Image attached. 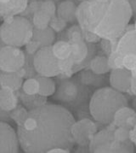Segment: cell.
Returning <instances> with one entry per match:
<instances>
[{"mask_svg": "<svg viewBox=\"0 0 136 153\" xmlns=\"http://www.w3.org/2000/svg\"><path fill=\"white\" fill-rule=\"evenodd\" d=\"M74 122L72 114L61 105L44 104L27 111L18 124L19 145L27 153L48 152L55 147L71 150L74 142L70 128Z\"/></svg>", "mask_w": 136, "mask_h": 153, "instance_id": "cell-1", "label": "cell"}, {"mask_svg": "<svg viewBox=\"0 0 136 153\" xmlns=\"http://www.w3.org/2000/svg\"><path fill=\"white\" fill-rule=\"evenodd\" d=\"M134 14L127 0H109L105 11L94 33L100 39H117L126 30Z\"/></svg>", "mask_w": 136, "mask_h": 153, "instance_id": "cell-2", "label": "cell"}, {"mask_svg": "<svg viewBox=\"0 0 136 153\" xmlns=\"http://www.w3.org/2000/svg\"><path fill=\"white\" fill-rule=\"evenodd\" d=\"M128 104V100L122 92L112 87H102L94 92L90 99L89 112L97 123L108 125L112 123L115 112Z\"/></svg>", "mask_w": 136, "mask_h": 153, "instance_id": "cell-3", "label": "cell"}, {"mask_svg": "<svg viewBox=\"0 0 136 153\" xmlns=\"http://www.w3.org/2000/svg\"><path fill=\"white\" fill-rule=\"evenodd\" d=\"M33 26L25 16H11L4 19L0 27V39L5 45L25 46L32 38Z\"/></svg>", "mask_w": 136, "mask_h": 153, "instance_id": "cell-4", "label": "cell"}, {"mask_svg": "<svg viewBox=\"0 0 136 153\" xmlns=\"http://www.w3.org/2000/svg\"><path fill=\"white\" fill-rule=\"evenodd\" d=\"M107 3H99L95 0L81 2L76 10V21H78L81 30L94 32L101 20Z\"/></svg>", "mask_w": 136, "mask_h": 153, "instance_id": "cell-5", "label": "cell"}, {"mask_svg": "<svg viewBox=\"0 0 136 153\" xmlns=\"http://www.w3.org/2000/svg\"><path fill=\"white\" fill-rule=\"evenodd\" d=\"M51 46L52 45L41 47L33 55V68L41 76L54 77L61 73L58 66V59L53 54Z\"/></svg>", "mask_w": 136, "mask_h": 153, "instance_id": "cell-6", "label": "cell"}, {"mask_svg": "<svg viewBox=\"0 0 136 153\" xmlns=\"http://www.w3.org/2000/svg\"><path fill=\"white\" fill-rule=\"evenodd\" d=\"M26 56L19 47L5 45L0 48V70L5 73L17 72L24 67Z\"/></svg>", "mask_w": 136, "mask_h": 153, "instance_id": "cell-7", "label": "cell"}, {"mask_svg": "<svg viewBox=\"0 0 136 153\" xmlns=\"http://www.w3.org/2000/svg\"><path fill=\"white\" fill-rule=\"evenodd\" d=\"M96 132V124L88 118L74 122L70 128L71 137L74 144L76 143L80 146H88Z\"/></svg>", "mask_w": 136, "mask_h": 153, "instance_id": "cell-8", "label": "cell"}, {"mask_svg": "<svg viewBox=\"0 0 136 153\" xmlns=\"http://www.w3.org/2000/svg\"><path fill=\"white\" fill-rule=\"evenodd\" d=\"M136 31L135 25H129L124 33L117 39L114 52L120 56L128 54H136Z\"/></svg>", "mask_w": 136, "mask_h": 153, "instance_id": "cell-9", "label": "cell"}, {"mask_svg": "<svg viewBox=\"0 0 136 153\" xmlns=\"http://www.w3.org/2000/svg\"><path fill=\"white\" fill-rule=\"evenodd\" d=\"M19 146L17 134L12 127L0 122V153H17Z\"/></svg>", "mask_w": 136, "mask_h": 153, "instance_id": "cell-10", "label": "cell"}, {"mask_svg": "<svg viewBox=\"0 0 136 153\" xmlns=\"http://www.w3.org/2000/svg\"><path fill=\"white\" fill-rule=\"evenodd\" d=\"M133 74H135V71L130 72L124 68L111 69L109 78L111 87L122 93L130 92V84Z\"/></svg>", "mask_w": 136, "mask_h": 153, "instance_id": "cell-11", "label": "cell"}, {"mask_svg": "<svg viewBox=\"0 0 136 153\" xmlns=\"http://www.w3.org/2000/svg\"><path fill=\"white\" fill-rule=\"evenodd\" d=\"M114 140L113 130L107 128L96 132L88 145V151L94 153H108Z\"/></svg>", "mask_w": 136, "mask_h": 153, "instance_id": "cell-12", "label": "cell"}, {"mask_svg": "<svg viewBox=\"0 0 136 153\" xmlns=\"http://www.w3.org/2000/svg\"><path fill=\"white\" fill-rule=\"evenodd\" d=\"M54 94L53 98L56 100L66 104L72 103L78 97L79 88L74 81L67 79L60 83Z\"/></svg>", "mask_w": 136, "mask_h": 153, "instance_id": "cell-13", "label": "cell"}, {"mask_svg": "<svg viewBox=\"0 0 136 153\" xmlns=\"http://www.w3.org/2000/svg\"><path fill=\"white\" fill-rule=\"evenodd\" d=\"M29 0H0V16L8 18L22 14Z\"/></svg>", "mask_w": 136, "mask_h": 153, "instance_id": "cell-14", "label": "cell"}, {"mask_svg": "<svg viewBox=\"0 0 136 153\" xmlns=\"http://www.w3.org/2000/svg\"><path fill=\"white\" fill-rule=\"evenodd\" d=\"M71 45V56L70 58L74 62L75 66L73 68V72L75 68L79 67L82 63L85 62L88 58V55H91L89 51V45L90 44L86 43L84 40L75 41V42H69Z\"/></svg>", "mask_w": 136, "mask_h": 153, "instance_id": "cell-15", "label": "cell"}, {"mask_svg": "<svg viewBox=\"0 0 136 153\" xmlns=\"http://www.w3.org/2000/svg\"><path fill=\"white\" fill-rule=\"evenodd\" d=\"M18 100L15 92L7 87L0 86V110L10 112L17 107Z\"/></svg>", "mask_w": 136, "mask_h": 153, "instance_id": "cell-16", "label": "cell"}, {"mask_svg": "<svg viewBox=\"0 0 136 153\" xmlns=\"http://www.w3.org/2000/svg\"><path fill=\"white\" fill-rule=\"evenodd\" d=\"M77 6L72 1L61 2L56 9V16L67 23H73L76 21Z\"/></svg>", "mask_w": 136, "mask_h": 153, "instance_id": "cell-17", "label": "cell"}, {"mask_svg": "<svg viewBox=\"0 0 136 153\" xmlns=\"http://www.w3.org/2000/svg\"><path fill=\"white\" fill-rule=\"evenodd\" d=\"M23 84V79L16 72L5 73L0 74V86L7 87L14 92L20 89Z\"/></svg>", "mask_w": 136, "mask_h": 153, "instance_id": "cell-18", "label": "cell"}, {"mask_svg": "<svg viewBox=\"0 0 136 153\" xmlns=\"http://www.w3.org/2000/svg\"><path fill=\"white\" fill-rule=\"evenodd\" d=\"M31 39L38 42L41 47L49 46V45H52L54 43L56 39V33L50 27L43 30H37L33 28Z\"/></svg>", "mask_w": 136, "mask_h": 153, "instance_id": "cell-19", "label": "cell"}, {"mask_svg": "<svg viewBox=\"0 0 136 153\" xmlns=\"http://www.w3.org/2000/svg\"><path fill=\"white\" fill-rule=\"evenodd\" d=\"M135 115V112L133 109L129 108V106H124L118 109L115 112L112 119V123L115 125V127H123L127 128V122L129 118Z\"/></svg>", "mask_w": 136, "mask_h": 153, "instance_id": "cell-20", "label": "cell"}, {"mask_svg": "<svg viewBox=\"0 0 136 153\" xmlns=\"http://www.w3.org/2000/svg\"><path fill=\"white\" fill-rule=\"evenodd\" d=\"M89 68L94 74L98 75L108 73L111 70L107 63V56H95L89 62Z\"/></svg>", "mask_w": 136, "mask_h": 153, "instance_id": "cell-21", "label": "cell"}, {"mask_svg": "<svg viewBox=\"0 0 136 153\" xmlns=\"http://www.w3.org/2000/svg\"><path fill=\"white\" fill-rule=\"evenodd\" d=\"M37 80L39 83V90H38L39 95L47 98L49 96H52L55 93L56 90V84L51 79V77L40 76L37 78Z\"/></svg>", "mask_w": 136, "mask_h": 153, "instance_id": "cell-22", "label": "cell"}, {"mask_svg": "<svg viewBox=\"0 0 136 153\" xmlns=\"http://www.w3.org/2000/svg\"><path fill=\"white\" fill-rule=\"evenodd\" d=\"M52 52L58 60H63L71 56V45L68 41L60 40L52 45Z\"/></svg>", "mask_w": 136, "mask_h": 153, "instance_id": "cell-23", "label": "cell"}, {"mask_svg": "<svg viewBox=\"0 0 136 153\" xmlns=\"http://www.w3.org/2000/svg\"><path fill=\"white\" fill-rule=\"evenodd\" d=\"M50 15H48L46 12L39 10L32 15L31 17V24L33 26L34 29L37 30H43L49 27L50 22Z\"/></svg>", "mask_w": 136, "mask_h": 153, "instance_id": "cell-24", "label": "cell"}, {"mask_svg": "<svg viewBox=\"0 0 136 153\" xmlns=\"http://www.w3.org/2000/svg\"><path fill=\"white\" fill-rule=\"evenodd\" d=\"M23 94L25 95V97H22V100L24 104L30 109V110L46 104V98L39 95L38 93L33 95H28L23 92Z\"/></svg>", "mask_w": 136, "mask_h": 153, "instance_id": "cell-25", "label": "cell"}, {"mask_svg": "<svg viewBox=\"0 0 136 153\" xmlns=\"http://www.w3.org/2000/svg\"><path fill=\"white\" fill-rule=\"evenodd\" d=\"M22 90L23 92L28 95L37 94L39 90V83L37 81V78H29L25 81H23L22 84Z\"/></svg>", "mask_w": 136, "mask_h": 153, "instance_id": "cell-26", "label": "cell"}, {"mask_svg": "<svg viewBox=\"0 0 136 153\" xmlns=\"http://www.w3.org/2000/svg\"><path fill=\"white\" fill-rule=\"evenodd\" d=\"M67 26V22H66L65 21H63L62 19L59 18L58 16H54L51 17L50 22V27L52 30L55 33H60L64 30Z\"/></svg>", "mask_w": 136, "mask_h": 153, "instance_id": "cell-27", "label": "cell"}, {"mask_svg": "<svg viewBox=\"0 0 136 153\" xmlns=\"http://www.w3.org/2000/svg\"><path fill=\"white\" fill-rule=\"evenodd\" d=\"M107 63L108 66L111 69L116 68H123V57L117 55L116 53H111L107 56Z\"/></svg>", "mask_w": 136, "mask_h": 153, "instance_id": "cell-28", "label": "cell"}, {"mask_svg": "<svg viewBox=\"0 0 136 153\" xmlns=\"http://www.w3.org/2000/svg\"><path fill=\"white\" fill-rule=\"evenodd\" d=\"M56 3L52 0H45L41 1L40 10L46 12L48 15H50V17H54L56 16Z\"/></svg>", "mask_w": 136, "mask_h": 153, "instance_id": "cell-29", "label": "cell"}, {"mask_svg": "<svg viewBox=\"0 0 136 153\" xmlns=\"http://www.w3.org/2000/svg\"><path fill=\"white\" fill-rule=\"evenodd\" d=\"M129 129L123 128V127H118V128H115L113 130V137L115 140L120 141V142L129 140Z\"/></svg>", "mask_w": 136, "mask_h": 153, "instance_id": "cell-30", "label": "cell"}, {"mask_svg": "<svg viewBox=\"0 0 136 153\" xmlns=\"http://www.w3.org/2000/svg\"><path fill=\"white\" fill-rule=\"evenodd\" d=\"M136 54H128L123 56V66L130 72L135 71Z\"/></svg>", "mask_w": 136, "mask_h": 153, "instance_id": "cell-31", "label": "cell"}, {"mask_svg": "<svg viewBox=\"0 0 136 153\" xmlns=\"http://www.w3.org/2000/svg\"><path fill=\"white\" fill-rule=\"evenodd\" d=\"M58 66H59L61 73H65V72L74 73L73 68L75 64L70 57H68L67 59H63V60H58Z\"/></svg>", "mask_w": 136, "mask_h": 153, "instance_id": "cell-32", "label": "cell"}, {"mask_svg": "<svg viewBox=\"0 0 136 153\" xmlns=\"http://www.w3.org/2000/svg\"><path fill=\"white\" fill-rule=\"evenodd\" d=\"M116 42L117 39H100V46L102 51L105 52L106 55H110L111 53L114 52L115 46H116Z\"/></svg>", "mask_w": 136, "mask_h": 153, "instance_id": "cell-33", "label": "cell"}, {"mask_svg": "<svg viewBox=\"0 0 136 153\" xmlns=\"http://www.w3.org/2000/svg\"><path fill=\"white\" fill-rule=\"evenodd\" d=\"M82 31V35L84 39V41L88 44H94L98 43L100 41V38L97 34H95L94 32L88 30H81Z\"/></svg>", "mask_w": 136, "mask_h": 153, "instance_id": "cell-34", "label": "cell"}, {"mask_svg": "<svg viewBox=\"0 0 136 153\" xmlns=\"http://www.w3.org/2000/svg\"><path fill=\"white\" fill-rule=\"evenodd\" d=\"M13 113L11 114L12 116V118L15 120V122L17 123V125L20 123V122L23 120V118L25 117V116L26 115L27 111L26 110V109L22 108V107H20L18 109H14L12 110Z\"/></svg>", "mask_w": 136, "mask_h": 153, "instance_id": "cell-35", "label": "cell"}, {"mask_svg": "<svg viewBox=\"0 0 136 153\" xmlns=\"http://www.w3.org/2000/svg\"><path fill=\"white\" fill-rule=\"evenodd\" d=\"M26 46V51L27 52L28 55L33 56L36 52H37L38 50L41 48L40 45L38 42L33 40V39H31L28 43L26 44L25 45Z\"/></svg>", "mask_w": 136, "mask_h": 153, "instance_id": "cell-36", "label": "cell"}, {"mask_svg": "<svg viewBox=\"0 0 136 153\" xmlns=\"http://www.w3.org/2000/svg\"><path fill=\"white\" fill-rule=\"evenodd\" d=\"M40 5H41V1H32L31 3L28 4L27 6L24 10V12H28V15H33L34 13L40 10Z\"/></svg>", "mask_w": 136, "mask_h": 153, "instance_id": "cell-37", "label": "cell"}, {"mask_svg": "<svg viewBox=\"0 0 136 153\" xmlns=\"http://www.w3.org/2000/svg\"><path fill=\"white\" fill-rule=\"evenodd\" d=\"M129 140L131 143H133L134 145H135L136 143V128L129 129Z\"/></svg>", "mask_w": 136, "mask_h": 153, "instance_id": "cell-38", "label": "cell"}, {"mask_svg": "<svg viewBox=\"0 0 136 153\" xmlns=\"http://www.w3.org/2000/svg\"><path fill=\"white\" fill-rule=\"evenodd\" d=\"M49 153H67L70 152V150L62 148V147H55L50 149V151H48Z\"/></svg>", "mask_w": 136, "mask_h": 153, "instance_id": "cell-39", "label": "cell"}, {"mask_svg": "<svg viewBox=\"0 0 136 153\" xmlns=\"http://www.w3.org/2000/svg\"><path fill=\"white\" fill-rule=\"evenodd\" d=\"M135 74H133L132 76V80H131V84H130V93H132L133 95H135L136 88H135Z\"/></svg>", "mask_w": 136, "mask_h": 153, "instance_id": "cell-40", "label": "cell"}, {"mask_svg": "<svg viewBox=\"0 0 136 153\" xmlns=\"http://www.w3.org/2000/svg\"><path fill=\"white\" fill-rule=\"evenodd\" d=\"M97 2H99V3H108L109 0H95Z\"/></svg>", "mask_w": 136, "mask_h": 153, "instance_id": "cell-41", "label": "cell"}, {"mask_svg": "<svg viewBox=\"0 0 136 153\" xmlns=\"http://www.w3.org/2000/svg\"><path fill=\"white\" fill-rule=\"evenodd\" d=\"M81 2H83V1H86V0H80Z\"/></svg>", "mask_w": 136, "mask_h": 153, "instance_id": "cell-42", "label": "cell"}, {"mask_svg": "<svg viewBox=\"0 0 136 153\" xmlns=\"http://www.w3.org/2000/svg\"><path fill=\"white\" fill-rule=\"evenodd\" d=\"M127 1H129V2H131V1H132V0H127Z\"/></svg>", "mask_w": 136, "mask_h": 153, "instance_id": "cell-43", "label": "cell"}, {"mask_svg": "<svg viewBox=\"0 0 136 153\" xmlns=\"http://www.w3.org/2000/svg\"><path fill=\"white\" fill-rule=\"evenodd\" d=\"M32 1H37V0H32Z\"/></svg>", "mask_w": 136, "mask_h": 153, "instance_id": "cell-44", "label": "cell"}]
</instances>
